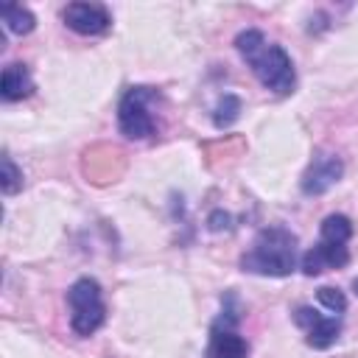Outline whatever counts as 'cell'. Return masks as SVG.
Listing matches in <instances>:
<instances>
[{
    "label": "cell",
    "mask_w": 358,
    "mask_h": 358,
    "mask_svg": "<svg viewBox=\"0 0 358 358\" xmlns=\"http://www.w3.org/2000/svg\"><path fill=\"white\" fill-rule=\"evenodd\" d=\"M235 50L241 53V59L249 64V70L257 76V81L266 90H271L277 95L294 92L296 73H294V62L282 45L268 42L266 34L257 28H246L235 36Z\"/></svg>",
    "instance_id": "6da1fadb"
},
{
    "label": "cell",
    "mask_w": 358,
    "mask_h": 358,
    "mask_svg": "<svg viewBox=\"0 0 358 358\" xmlns=\"http://www.w3.org/2000/svg\"><path fill=\"white\" fill-rule=\"evenodd\" d=\"M241 268L260 277H288L296 268V235L285 227L260 229L252 249L241 255Z\"/></svg>",
    "instance_id": "7a4b0ae2"
},
{
    "label": "cell",
    "mask_w": 358,
    "mask_h": 358,
    "mask_svg": "<svg viewBox=\"0 0 358 358\" xmlns=\"http://www.w3.org/2000/svg\"><path fill=\"white\" fill-rule=\"evenodd\" d=\"M67 302H70V327L76 336L90 338L106 322V305H103V291L98 280L92 277L76 280L67 291Z\"/></svg>",
    "instance_id": "3957f363"
},
{
    "label": "cell",
    "mask_w": 358,
    "mask_h": 358,
    "mask_svg": "<svg viewBox=\"0 0 358 358\" xmlns=\"http://www.w3.org/2000/svg\"><path fill=\"white\" fill-rule=\"evenodd\" d=\"M157 98L151 87H131L117 103V129L129 140H145L154 134V117L148 112V101Z\"/></svg>",
    "instance_id": "277c9868"
},
{
    "label": "cell",
    "mask_w": 358,
    "mask_h": 358,
    "mask_svg": "<svg viewBox=\"0 0 358 358\" xmlns=\"http://www.w3.org/2000/svg\"><path fill=\"white\" fill-rule=\"evenodd\" d=\"M294 324L305 330V344L313 347V350L333 347L336 338H338V333H341L338 316H322L310 305H302V308L294 310Z\"/></svg>",
    "instance_id": "5b68a950"
},
{
    "label": "cell",
    "mask_w": 358,
    "mask_h": 358,
    "mask_svg": "<svg viewBox=\"0 0 358 358\" xmlns=\"http://www.w3.org/2000/svg\"><path fill=\"white\" fill-rule=\"evenodd\" d=\"M62 20L70 31L81 36H101L112 28V14L101 3H70L62 11Z\"/></svg>",
    "instance_id": "8992f818"
},
{
    "label": "cell",
    "mask_w": 358,
    "mask_h": 358,
    "mask_svg": "<svg viewBox=\"0 0 358 358\" xmlns=\"http://www.w3.org/2000/svg\"><path fill=\"white\" fill-rule=\"evenodd\" d=\"M344 176V162L336 154H319L302 173V193L305 196H322L333 185H338Z\"/></svg>",
    "instance_id": "52a82bcc"
},
{
    "label": "cell",
    "mask_w": 358,
    "mask_h": 358,
    "mask_svg": "<svg viewBox=\"0 0 358 358\" xmlns=\"http://www.w3.org/2000/svg\"><path fill=\"white\" fill-rule=\"evenodd\" d=\"M350 263V249L344 243H324L319 241L313 249H308L302 255V274L316 277L327 268H341Z\"/></svg>",
    "instance_id": "ba28073f"
},
{
    "label": "cell",
    "mask_w": 358,
    "mask_h": 358,
    "mask_svg": "<svg viewBox=\"0 0 358 358\" xmlns=\"http://www.w3.org/2000/svg\"><path fill=\"white\" fill-rule=\"evenodd\" d=\"M246 355H249V344L235 327L213 324L210 344H207V358H246Z\"/></svg>",
    "instance_id": "9c48e42d"
},
{
    "label": "cell",
    "mask_w": 358,
    "mask_h": 358,
    "mask_svg": "<svg viewBox=\"0 0 358 358\" xmlns=\"http://www.w3.org/2000/svg\"><path fill=\"white\" fill-rule=\"evenodd\" d=\"M34 92V78H31V70L22 64V62H11L3 67V78H0V98L14 103V101H22Z\"/></svg>",
    "instance_id": "30bf717a"
},
{
    "label": "cell",
    "mask_w": 358,
    "mask_h": 358,
    "mask_svg": "<svg viewBox=\"0 0 358 358\" xmlns=\"http://www.w3.org/2000/svg\"><path fill=\"white\" fill-rule=\"evenodd\" d=\"M350 238H352V221L341 213H330L319 227V241H324V243H344L347 246Z\"/></svg>",
    "instance_id": "8fae6325"
},
{
    "label": "cell",
    "mask_w": 358,
    "mask_h": 358,
    "mask_svg": "<svg viewBox=\"0 0 358 358\" xmlns=\"http://www.w3.org/2000/svg\"><path fill=\"white\" fill-rule=\"evenodd\" d=\"M3 22L17 36H25V34H31L36 28V17L28 8L17 6V3H3Z\"/></svg>",
    "instance_id": "7c38bea8"
},
{
    "label": "cell",
    "mask_w": 358,
    "mask_h": 358,
    "mask_svg": "<svg viewBox=\"0 0 358 358\" xmlns=\"http://www.w3.org/2000/svg\"><path fill=\"white\" fill-rule=\"evenodd\" d=\"M238 117H241V98L232 95V92H224V95L218 98L215 109H213V126L224 131V129H229Z\"/></svg>",
    "instance_id": "4fadbf2b"
},
{
    "label": "cell",
    "mask_w": 358,
    "mask_h": 358,
    "mask_svg": "<svg viewBox=\"0 0 358 358\" xmlns=\"http://www.w3.org/2000/svg\"><path fill=\"white\" fill-rule=\"evenodd\" d=\"M0 187L6 196H14L22 187V171L14 165V159L8 154H3V173H0Z\"/></svg>",
    "instance_id": "5bb4252c"
},
{
    "label": "cell",
    "mask_w": 358,
    "mask_h": 358,
    "mask_svg": "<svg viewBox=\"0 0 358 358\" xmlns=\"http://www.w3.org/2000/svg\"><path fill=\"white\" fill-rule=\"evenodd\" d=\"M316 299H319L322 308H327V310L336 313V316L347 310V296H344V291H338V288H333V285H322V288L316 291Z\"/></svg>",
    "instance_id": "9a60e30c"
},
{
    "label": "cell",
    "mask_w": 358,
    "mask_h": 358,
    "mask_svg": "<svg viewBox=\"0 0 358 358\" xmlns=\"http://www.w3.org/2000/svg\"><path fill=\"white\" fill-rule=\"evenodd\" d=\"M229 213H224V210H213L210 213V218H207V227L213 229V232H224V229H229Z\"/></svg>",
    "instance_id": "2e32d148"
},
{
    "label": "cell",
    "mask_w": 358,
    "mask_h": 358,
    "mask_svg": "<svg viewBox=\"0 0 358 358\" xmlns=\"http://www.w3.org/2000/svg\"><path fill=\"white\" fill-rule=\"evenodd\" d=\"M352 291H355V294H358V277H355V280H352Z\"/></svg>",
    "instance_id": "e0dca14e"
}]
</instances>
